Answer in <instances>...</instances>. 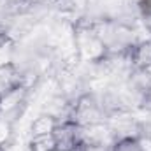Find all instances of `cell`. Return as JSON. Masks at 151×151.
I'll return each mask as SVG.
<instances>
[{"mask_svg":"<svg viewBox=\"0 0 151 151\" xmlns=\"http://www.w3.org/2000/svg\"><path fill=\"white\" fill-rule=\"evenodd\" d=\"M91 27H93L97 37L106 46L107 53H121V51H127L134 46L132 28H127L119 23L107 21V19L93 21Z\"/></svg>","mask_w":151,"mask_h":151,"instance_id":"cell-1","label":"cell"},{"mask_svg":"<svg viewBox=\"0 0 151 151\" xmlns=\"http://www.w3.org/2000/svg\"><path fill=\"white\" fill-rule=\"evenodd\" d=\"M72 121L81 125V127L107 121V113H106V109L102 106L99 91H86L84 95H81L76 100Z\"/></svg>","mask_w":151,"mask_h":151,"instance_id":"cell-2","label":"cell"},{"mask_svg":"<svg viewBox=\"0 0 151 151\" xmlns=\"http://www.w3.org/2000/svg\"><path fill=\"white\" fill-rule=\"evenodd\" d=\"M51 135L55 139L56 150L60 151H72L76 146L83 144V127L74 121L58 123Z\"/></svg>","mask_w":151,"mask_h":151,"instance_id":"cell-3","label":"cell"},{"mask_svg":"<svg viewBox=\"0 0 151 151\" xmlns=\"http://www.w3.org/2000/svg\"><path fill=\"white\" fill-rule=\"evenodd\" d=\"M28 97H30V88H27L23 84L2 93L0 95V113L5 114L9 111H14V109L28 106Z\"/></svg>","mask_w":151,"mask_h":151,"instance_id":"cell-4","label":"cell"},{"mask_svg":"<svg viewBox=\"0 0 151 151\" xmlns=\"http://www.w3.org/2000/svg\"><path fill=\"white\" fill-rule=\"evenodd\" d=\"M83 144H109V146H113L114 139L107 121L83 127Z\"/></svg>","mask_w":151,"mask_h":151,"instance_id":"cell-5","label":"cell"},{"mask_svg":"<svg viewBox=\"0 0 151 151\" xmlns=\"http://www.w3.org/2000/svg\"><path fill=\"white\" fill-rule=\"evenodd\" d=\"M56 119L53 116L46 113H40L37 118H34L32 125H30V137H42V135H51L55 127H56Z\"/></svg>","mask_w":151,"mask_h":151,"instance_id":"cell-6","label":"cell"},{"mask_svg":"<svg viewBox=\"0 0 151 151\" xmlns=\"http://www.w3.org/2000/svg\"><path fill=\"white\" fill-rule=\"evenodd\" d=\"M19 84H21V74L16 69V65L0 67V95L19 86Z\"/></svg>","mask_w":151,"mask_h":151,"instance_id":"cell-7","label":"cell"},{"mask_svg":"<svg viewBox=\"0 0 151 151\" xmlns=\"http://www.w3.org/2000/svg\"><path fill=\"white\" fill-rule=\"evenodd\" d=\"M132 62L135 69H146L151 63V42L132 46Z\"/></svg>","mask_w":151,"mask_h":151,"instance_id":"cell-8","label":"cell"},{"mask_svg":"<svg viewBox=\"0 0 151 151\" xmlns=\"http://www.w3.org/2000/svg\"><path fill=\"white\" fill-rule=\"evenodd\" d=\"M14 47H16V42L12 39L9 37L7 34H0V67L12 65Z\"/></svg>","mask_w":151,"mask_h":151,"instance_id":"cell-9","label":"cell"},{"mask_svg":"<svg viewBox=\"0 0 151 151\" xmlns=\"http://www.w3.org/2000/svg\"><path fill=\"white\" fill-rule=\"evenodd\" d=\"M27 150L28 151H55L56 144L53 135H42V137H30V141L27 142Z\"/></svg>","mask_w":151,"mask_h":151,"instance_id":"cell-10","label":"cell"},{"mask_svg":"<svg viewBox=\"0 0 151 151\" xmlns=\"http://www.w3.org/2000/svg\"><path fill=\"white\" fill-rule=\"evenodd\" d=\"M132 35H134V46L142 42H151V27L148 23L141 21L132 28Z\"/></svg>","mask_w":151,"mask_h":151,"instance_id":"cell-11","label":"cell"},{"mask_svg":"<svg viewBox=\"0 0 151 151\" xmlns=\"http://www.w3.org/2000/svg\"><path fill=\"white\" fill-rule=\"evenodd\" d=\"M111 151H142V150H141L139 139L137 137H130V139L116 141L113 144V148H111Z\"/></svg>","mask_w":151,"mask_h":151,"instance_id":"cell-12","label":"cell"},{"mask_svg":"<svg viewBox=\"0 0 151 151\" xmlns=\"http://www.w3.org/2000/svg\"><path fill=\"white\" fill-rule=\"evenodd\" d=\"M14 132H12V125L9 121H5L0 114V146H5L12 141Z\"/></svg>","mask_w":151,"mask_h":151,"instance_id":"cell-13","label":"cell"},{"mask_svg":"<svg viewBox=\"0 0 151 151\" xmlns=\"http://www.w3.org/2000/svg\"><path fill=\"white\" fill-rule=\"evenodd\" d=\"M111 148L109 144H84L86 151H111Z\"/></svg>","mask_w":151,"mask_h":151,"instance_id":"cell-14","label":"cell"},{"mask_svg":"<svg viewBox=\"0 0 151 151\" xmlns=\"http://www.w3.org/2000/svg\"><path fill=\"white\" fill-rule=\"evenodd\" d=\"M139 144H141V150L142 151H151V139L150 137H144V135H139Z\"/></svg>","mask_w":151,"mask_h":151,"instance_id":"cell-15","label":"cell"},{"mask_svg":"<svg viewBox=\"0 0 151 151\" xmlns=\"http://www.w3.org/2000/svg\"><path fill=\"white\" fill-rule=\"evenodd\" d=\"M72 151H86V150H84V144H79V146H76Z\"/></svg>","mask_w":151,"mask_h":151,"instance_id":"cell-16","label":"cell"},{"mask_svg":"<svg viewBox=\"0 0 151 151\" xmlns=\"http://www.w3.org/2000/svg\"><path fill=\"white\" fill-rule=\"evenodd\" d=\"M30 2H47V4H53L55 0H30Z\"/></svg>","mask_w":151,"mask_h":151,"instance_id":"cell-17","label":"cell"},{"mask_svg":"<svg viewBox=\"0 0 151 151\" xmlns=\"http://www.w3.org/2000/svg\"><path fill=\"white\" fill-rule=\"evenodd\" d=\"M0 151H7V148L5 146H0Z\"/></svg>","mask_w":151,"mask_h":151,"instance_id":"cell-18","label":"cell"},{"mask_svg":"<svg viewBox=\"0 0 151 151\" xmlns=\"http://www.w3.org/2000/svg\"><path fill=\"white\" fill-rule=\"evenodd\" d=\"M55 151H60V150H55Z\"/></svg>","mask_w":151,"mask_h":151,"instance_id":"cell-19","label":"cell"}]
</instances>
